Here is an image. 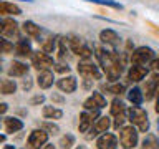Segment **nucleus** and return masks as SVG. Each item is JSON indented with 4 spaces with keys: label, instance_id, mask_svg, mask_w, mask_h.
<instances>
[{
    "label": "nucleus",
    "instance_id": "nucleus-1",
    "mask_svg": "<svg viewBox=\"0 0 159 149\" xmlns=\"http://www.w3.org/2000/svg\"><path fill=\"white\" fill-rule=\"evenodd\" d=\"M96 58L99 65L103 68V73L106 74V78L111 83L118 81L119 76L124 71V66H126V55L124 53H118V52H108V50L98 48L96 50Z\"/></svg>",
    "mask_w": 159,
    "mask_h": 149
},
{
    "label": "nucleus",
    "instance_id": "nucleus-2",
    "mask_svg": "<svg viewBox=\"0 0 159 149\" xmlns=\"http://www.w3.org/2000/svg\"><path fill=\"white\" fill-rule=\"evenodd\" d=\"M128 121L136 126L141 133H148L149 129V118H148V113L144 111L143 108L139 106H131L128 109Z\"/></svg>",
    "mask_w": 159,
    "mask_h": 149
},
{
    "label": "nucleus",
    "instance_id": "nucleus-3",
    "mask_svg": "<svg viewBox=\"0 0 159 149\" xmlns=\"http://www.w3.org/2000/svg\"><path fill=\"white\" fill-rule=\"evenodd\" d=\"M139 129L136 126H123L119 129V142H121L123 149H133L138 146L139 142Z\"/></svg>",
    "mask_w": 159,
    "mask_h": 149
},
{
    "label": "nucleus",
    "instance_id": "nucleus-4",
    "mask_svg": "<svg viewBox=\"0 0 159 149\" xmlns=\"http://www.w3.org/2000/svg\"><path fill=\"white\" fill-rule=\"evenodd\" d=\"M156 58V53H154L152 48L149 47H138L136 50L131 52V63H136V65H151V61Z\"/></svg>",
    "mask_w": 159,
    "mask_h": 149
},
{
    "label": "nucleus",
    "instance_id": "nucleus-5",
    "mask_svg": "<svg viewBox=\"0 0 159 149\" xmlns=\"http://www.w3.org/2000/svg\"><path fill=\"white\" fill-rule=\"evenodd\" d=\"M78 73L81 74L84 79H101L99 66L94 65L91 60H81V61L78 63Z\"/></svg>",
    "mask_w": 159,
    "mask_h": 149
},
{
    "label": "nucleus",
    "instance_id": "nucleus-6",
    "mask_svg": "<svg viewBox=\"0 0 159 149\" xmlns=\"http://www.w3.org/2000/svg\"><path fill=\"white\" fill-rule=\"evenodd\" d=\"M126 106H124V103L121 101L119 98H114L113 101H111V116L114 118V128L119 129V128H123V124L124 121H126Z\"/></svg>",
    "mask_w": 159,
    "mask_h": 149
},
{
    "label": "nucleus",
    "instance_id": "nucleus-7",
    "mask_svg": "<svg viewBox=\"0 0 159 149\" xmlns=\"http://www.w3.org/2000/svg\"><path fill=\"white\" fill-rule=\"evenodd\" d=\"M32 66L37 68L38 71H42V70H50L52 66H55V60L50 56L48 53H45L43 50L42 52H33L32 56Z\"/></svg>",
    "mask_w": 159,
    "mask_h": 149
},
{
    "label": "nucleus",
    "instance_id": "nucleus-8",
    "mask_svg": "<svg viewBox=\"0 0 159 149\" xmlns=\"http://www.w3.org/2000/svg\"><path fill=\"white\" fill-rule=\"evenodd\" d=\"M48 144V131L45 129H35V131L30 133L28 136V141H27V146L28 149H42L43 146Z\"/></svg>",
    "mask_w": 159,
    "mask_h": 149
},
{
    "label": "nucleus",
    "instance_id": "nucleus-9",
    "mask_svg": "<svg viewBox=\"0 0 159 149\" xmlns=\"http://www.w3.org/2000/svg\"><path fill=\"white\" fill-rule=\"evenodd\" d=\"M98 118H99V111H89V109H84V111L80 114V123H78L80 133H89V129L93 128V124L96 123Z\"/></svg>",
    "mask_w": 159,
    "mask_h": 149
},
{
    "label": "nucleus",
    "instance_id": "nucleus-10",
    "mask_svg": "<svg viewBox=\"0 0 159 149\" xmlns=\"http://www.w3.org/2000/svg\"><path fill=\"white\" fill-rule=\"evenodd\" d=\"M0 33H2V37L5 38H18V33H20V28H18V23L15 22L13 18H8V17H3L2 22H0Z\"/></svg>",
    "mask_w": 159,
    "mask_h": 149
},
{
    "label": "nucleus",
    "instance_id": "nucleus-11",
    "mask_svg": "<svg viewBox=\"0 0 159 149\" xmlns=\"http://www.w3.org/2000/svg\"><path fill=\"white\" fill-rule=\"evenodd\" d=\"M83 108L89 109V111H101L103 108H106V98H104L101 93L93 91L86 99H84Z\"/></svg>",
    "mask_w": 159,
    "mask_h": 149
},
{
    "label": "nucleus",
    "instance_id": "nucleus-12",
    "mask_svg": "<svg viewBox=\"0 0 159 149\" xmlns=\"http://www.w3.org/2000/svg\"><path fill=\"white\" fill-rule=\"evenodd\" d=\"M99 40H101L103 45H106V47L113 48V50H116L119 47V43H121V37L111 28L101 30V32H99Z\"/></svg>",
    "mask_w": 159,
    "mask_h": 149
},
{
    "label": "nucleus",
    "instance_id": "nucleus-13",
    "mask_svg": "<svg viewBox=\"0 0 159 149\" xmlns=\"http://www.w3.org/2000/svg\"><path fill=\"white\" fill-rule=\"evenodd\" d=\"M149 74V68L146 65H136V63H131V66H129V71H128V78L131 79L134 83H139L143 81L144 78H146Z\"/></svg>",
    "mask_w": 159,
    "mask_h": 149
},
{
    "label": "nucleus",
    "instance_id": "nucleus-14",
    "mask_svg": "<svg viewBox=\"0 0 159 149\" xmlns=\"http://www.w3.org/2000/svg\"><path fill=\"white\" fill-rule=\"evenodd\" d=\"M57 86L60 91H63V93H66V94H71L76 91V88H78V81H76V78L75 76H61L57 81Z\"/></svg>",
    "mask_w": 159,
    "mask_h": 149
},
{
    "label": "nucleus",
    "instance_id": "nucleus-15",
    "mask_svg": "<svg viewBox=\"0 0 159 149\" xmlns=\"http://www.w3.org/2000/svg\"><path fill=\"white\" fill-rule=\"evenodd\" d=\"M109 126H111V118H108V116H99V118L96 119V123L93 124V128L89 129V133H91V134H88V136L93 138V136H98V134L108 133Z\"/></svg>",
    "mask_w": 159,
    "mask_h": 149
},
{
    "label": "nucleus",
    "instance_id": "nucleus-16",
    "mask_svg": "<svg viewBox=\"0 0 159 149\" xmlns=\"http://www.w3.org/2000/svg\"><path fill=\"white\" fill-rule=\"evenodd\" d=\"M159 94V73H156L151 79H148L146 89H144V98L146 101H151Z\"/></svg>",
    "mask_w": 159,
    "mask_h": 149
},
{
    "label": "nucleus",
    "instance_id": "nucleus-17",
    "mask_svg": "<svg viewBox=\"0 0 159 149\" xmlns=\"http://www.w3.org/2000/svg\"><path fill=\"white\" fill-rule=\"evenodd\" d=\"M96 147L98 149H116L118 147V138L111 133H104L98 138Z\"/></svg>",
    "mask_w": 159,
    "mask_h": 149
},
{
    "label": "nucleus",
    "instance_id": "nucleus-18",
    "mask_svg": "<svg viewBox=\"0 0 159 149\" xmlns=\"http://www.w3.org/2000/svg\"><path fill=\"white\" fill-rule=\"evenodd\" d=\"M53 81H55V74L52 70H42L38 71L37 74V83L42 89H48L53 86Z\"/></svg>",
    "mask_w": 159,
    "mask_h": 149
},
{
    "label": "nucleus",
    "instance_id": "nucleus-19",
    "mask_svg": "<svg viewBox=\"0 0 159 149\" xmlns=\"http://www.w3.org/2000/svg\"><path fill=\"white\" fill-rule=\"evenodd\" d=\"M15 55L20 58H27V56H32L33 55V50H32V43L30 40L27 38H20L17 43H15Z\"/></svg>",
    "mask_w": 159,
    "mask_h": 149
},
{
    "label": "nucleus",
    "instance_id": "nucleus-20",
    "mask_svg": "<svg viewBox=\"0 0 159 149\" xmlns=\"http://www.w3.org/2000/svg\"><path fill=\"white\" fill-rule=\"evenodd\" d=\"M3 129H5V133H7V134L18 133V131H22V129H23V121H22V119H18V118H13V116L5 118L3 119Z\"/></svg>",
    "mask_w": 159,
    "mask_h": 149
},
{
    "label": "nucleus",
    "instance_id": "nucleus-21",
    "mask_svg": "<svg viewBox=\"0 0 159 149\" xmlns=\"http://www.w3.org/2000/svg\"><path fill=\"white\" fill-rule=\"evenodd\" d=\"M8 74L10 76H15V78H23L28 74V66L22 61H13L8 68Z\"/></svg>",
    "mask_w": 159,
    "mask_h": 149
},
{
    "label": "nucleus",
    "instance_id": "nucleus-22",
    "mask_svg": "<svg viewBox=\"0 0 159 149\" xmlns=\"http://www.w3.org/2000/svg\"><path fill=\"white\" fill-rule=\"evenodd\" d=\"M22 30L25 32V35H27V37H32V38H40V35H42V27H40V25H37L35 22H32V20L23 22Z\"/></svg>",
    "mask_w": 159,
    "mask_h": 149
},
{
    "label": "nucleus",
    "instance_id": "nucleus-23",
    "mask_svg": "<svg viewBox=\"0 0 159 149\" xmlns=\"http://www.w3.org/2000/svg\"><path fill=\"white\" fill-rule=\"evenodd\" d=\"M128 99H129V103L133 104V106H141L143 101L146 98H144V93H143V89L139 88V86H134L131 88L128 91Z\"/></svg>",
    "mask_w": 159,
    "mask_h": 149
},
{
    "label": "nucleus",
    "instance_id": "nucleus-24",
    "mask_svg": "<svg viewBox=\"0 0 159 149\" xmlns=\"http://www.w3.org/2000/svg\"><path fill=\"white\" fill-rule=\"evenodd\" d=\"M0 13L3 17H7V15H22V8L15 3L7 2V0H2V3H0Z\"/></svg>",
    "mask_w": 159,
    "mask_h": 149
},
{
    "label": "nucleus",
    "instance_id": "nucleus-25",
    "mask_svg": "<svg viewBox=\"0 0 159 149\" xmlns=\"http://www.w3.org/2000/svg\"><path fill=\"white\" fill-rule=\"evenodd\" d=\"M42 114H43L45 119H53V121L63 118V111L60 108H57V106H45Z\"/></svg>",
    "mask_w": 159,
    "mask_h": 149
},
{
    "label": "nucleus",
    "instance_id": "nucleus-26",
    "mask_svg": "<svg viewBox=\"0 0 159 149\" xmlns=\"http://www.w3.org/2000/svg\"><path fill=\"white\" fill-rule=\"evenodd\" d=\"M141 149H159V138L156 134H146L141 142Z\"/></svg>",
    "mask_w": 159,
    "mask_h": 149
},
{
    "label": "nucleus",
    "instance_id": "nucleus-27",
    "mask_svg": "<svg viewBox=\"0 0 159 149\" xmlns=\"http://www.w3.org/2000/svg\"><path fill=\"white\" fill-rule=\"evenodd\" d=\"M68 52H71V48H70V42H68L66 37H61L58 40V56H60V60L66 58Z\"/></svg>",
    "mask_w": 159,
    "mask_h": 149
},
{
    "label": "nucleus",
    "instance_id": "nucleus-28",
    "mask_svg": "<svg viewBox=\"0 0 159 149\" xmlns=\"http://www.w3.org/2000/svg\"><path fill=\"white\" fill-rule=\"evenodd\" d=\"M17 91V83L13 79H2L0 83V93L2 94H13Z\"/></svg>",
    "mask_w": 159,
    "mask_h": 149
},
{
    "label": "nucleus",
    "instance_id": "nucleus-29",
    "mask_svg": "<svg viewBox=\"0 0 159 149\" xmlns=\"http://www.w3.org/2000/svg\"><path fill=\"white\" fill-rule=\"evenodd\" d=\"M68 42H70V48H71V52L75 53V55H81V52H83V48H84V43L80 40L78 37H68Z\"/></svg>",
    "mask_w": 159,
    "mask_h": 149
},
{
    "label": "nucleus",
    "instance_id": "nucleus-30",
    "mask_svg": "<svg viewBox=\"0 0 159 149\" xmlns=\"http://www.w3.org/2000/svg\"><path fill=\"white\" fill-rule=\"evenodd\" d=\"M84 2L96 3V5H103V7L116 8V10H123V3H119L118 0H84Z\"/></svg>",
    "mask_w": 159,
    "mask_h": 149
},
{
    "label": "nucleus",
    "instance_id": "nucleus-31",
    "mask_svg": "<svg viewBox=\"0 0 159 149\" xmlns=\"http://www.w3.org/2000/svg\"><path fill=\"white\" fill-rule=\"evenodd\" d=\"M60 149H71L75 146V136L73 134H65V136L60 138V142H58Z\"/></svg>",
    "mask_w": 159,
    "mask_h": 149
},
{
    "label": "nucleus",
    "instance_id": "nucleus-32",
    "mask_svg": "<svg viewBox=\"0 0 159 149\" xmlns=\"http://www.w3.org/2000/svg\"><path fill=\"white\" fill-rule=\"evenodd\" d=\"M57 42H58L57 37H48V38L42 43V50H43L45 53H48V55L53 53L55 48H57Z\"/></svg>",
    "mask_w": 159,
    "mask_h": 149
},
{
    "label": "nucleus",
    "instance_id": "nucleus-33",
    "mask_svg": "<svg viewBox=\"0 0 159 149\" xmlns=\"http://www.w3.org/2000/svg\"><path fill=\"white\" fill-rule=\"evenodd\" d=\"M104 89H106L108 93H111V94H121V93L126 91V86H124L123 83H116V81H114L113 84L104 86Z\"/></svg>",
    "mask_w": 159,
    "mask_h": 149
},
{
    "label": "nucleus",
    "instance_id": "nucleus-34",
    "mask_svg": "<svg viewBox=\"0 0 159 149\" xmlns=\"http://www.w3.org/2000/svg\"><path fill=\"white\" fill-rule=\"evenodd\" d=\"M0 47H2V53L3 55H8V53H13L15 52L13 42H10V40L5 38V37H2V40H0Z\"/></svg>",
    "mask_w": 159,
    "mask_h": 149
},
{
    "label": "nucleus",
    "instance_id": "nucleus-35",
    "mask_svg": "<svg viewBox=\"0 0 159 149\" xmlns=\"http://www.w3.org/2000/svg\"><path fill=\"white\" fill-rule=\"evenodd\" d=\"M43 129H45V131H48V133H53V134H57L60 131V128L57 126V124H53V123H45Z\"/></svg>",
    "mask_w": 159,
    "mask_h": 149
},
{
    "label": "nucleus",
    "instance_id": "nucleus-36",
    "mask_svg": "<svg viewBox=\"0 0 159 149\" xmlns=\"http://www.w3.org/2000/svg\"><path fill=\"white\" fill-rule=\"evenodd\" d=\"M55 71H60V73H65V71H70V66L66 63H55Z\"/></svg>",
    "mask_w": 159,
    "mask_h": 149
},
{
    "label": "nucleus",
    "instance_id": "nucleus-37",
    "mask_svg": "<svg viewBox=\"0 0 159 149\" xmlns=\"http://www.w3.org/2000/svg\"><path fill=\"white\" fill-rule=\"evenodd\" d=\"M22 88L25 89V91L32 88V78H30L28 74H27V76H23V81H22Z\"/></svg>",
    "mask_w": 159,
    "mask_h": 149
},
{
    "label": "nucleus",
    "instance_id": "nucleus-38",
    "mask_svg": "<svg viewBox=\"0 0 159 149\" xmlns=\"http://www.w3.org/2000/svg\"><path fill=\"white\" fill-rule=\"evenodd\" d=\"M151 70L154 73H159V58H154L151 61Z\"/></svg>",
    "mask_w": 159,
    "mask_h": 149
},
{
    "label": "nucleus",
    "instance_id": "nucleus-39",
    "mask_svg": "<svg viewBox=\"0 0 159 149\" xmlns=\"http://www.w3.org/2000/svg\"><path fill=\"white\" fill-rule=\"evenodd\" d=\"M43 101H45V96L43 94H38V96H35L32 99V104H38V103H43Z\"/></svg>",
    "mask_w": 159,
    "mask_h": 149
},
{
    "label": "nucleus",
    "instance_id": "nucleus-40",
    "mask_svg": "<svg viewBox=\"0 0 159 149\" xmlns=\"http://www.w3.org/2000/svg\"><path fill=\"white\" fill-rule=\"evenodd\" d=\"M7 108H8V104H7V103H2V104H0V113L5 114V111H7Z\"/></svg>",
    "mask_w": 159,
    "mask_h": 149
},
{
    "label": "nucleus",
    "instance_id": "nucleus-41",
    "mask_svg": "<svg viewBox=\"0 0 159 149\" xmlns=\"http://www.w3.org/2000/svg\"><path fill=\"white\" fill-rule=\"evenodd\" d=\"M156 113H159V94L156 96Z\"/></svg>",
    "mask_w": 159,
    "mask_h": 149
},
{
    "label": "nucleus",
    "instance_id": "nucleus-42",
    "mask_svg": "<svg viewBox=\"0 0 159 149\" xmlns=\"http://www.w3.org/2000/svg\"><path fill=\"white\" fill-rule=\"evenodd\" d=\"M42 149H57V147H55L53 144H47V146H43Z\"/></svg>",
    "mask_w": 159,
    "mask_h": 149
},
{
    "label": "nucleus",
    "instance_id": "nucleus-43",
    "mask_svg": "<svg viewBox=\"0 0 159 149\" xmlns=\"http://www.w3.org/2000/svg\"><path fill=\"white\" fill-rule=\"evenodd\" d=\"M52 99H55V101H58V103H63V99L60 96H52Z\"/></svg>",
    "mask_w": 159,
    "mask_h": 149
},
{
    "label": "nucleus",
    "instance_id": "nucleus-44",
    "mask_svg": "<svg viewBox=\"0 0 159 149\" xmlns=\"http://www.w3.org/2000/svg\"><path fill=\"white\" fill-rule=\"evenodd\" d=\"M3 149H15V146H12V144H7V146H5Z\"/></svg>",
    "mask_w": 159,
    "mask_h": 149
},
{
    "label": "nucleus",
    "instance_id": "nucleus-45",
    "mask_svg": "<svg viewBox=\"0 0 159 149\" xmlns=\"http://www.w3.org/2000/svg\"><path fill=\"white\" fill-rule=\"evenodd\" d=\"M76 149H84V146H78Z\"/></svg>",
    "mask_w": 159,
    "mask_h": 149
},
{
    "label": "nucleus",
    "instance_id": "nucleus-46",
    "mask_svg": "<svg viewBox=\"0 0 159 149\" xmlns=\"http://www.w3.org/2000/svg\"><path fill=\"white\" fill-rule=\"evenodd\" d=\"M23 2H32V0H23Z\"/></svg>",
    "mask_w": 159,
    "mask_h": 149
}]
</instances>
